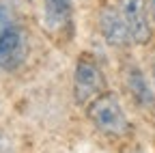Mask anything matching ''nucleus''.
Masks as SVG:
<instances>
[{"label": "nucleus", "instance_id": "6", "mask_svg": "<svg viewBox=\"0 0 155 153\" xmlns=\"http://www.w3.org/2000/svg\"><path fill=\"white\" fill-rule=\"evenodd\" d=\"M123 20L131 32V39L136 45H147L153 39V26H151V9L149 0H116Z\"/></svg>", "mask_w": 155, "mask_h": 153}, {"label": "nucleus", "instance_id": "10", "mask_svg": "<svg viewBox=\"0 0 155 153\" xmlns=\"http://www.w3.org/2000/svg\"><path fill=\"white\" fill-rule=\"evenodd\" d=\"M125 153H142V151H138V149H129V151H125Z\"/></svg>", "mask_w": 155, "mask_h": 153}, {"label": "nucleus", "instance_id": "9", "mask_svg": "<svg viewBox=\"0 0 155 153\" xmlns=\"http://www.w3.org/2000/svg\"><path fill=\"white\" fill-rule=\"evenodd\" d=\"M149 9H151V17L155 20V0H149Z\"/></svg>", "mask_w": 155, "mask_h": 153}, {"label": "nucleus", "instance_id": "7", "mask_svg": "<svg viewBox=\"0 0 155 153\" xmlns=\"http://www.w3.org/2000/svg\"><path fill=\"white\" fill-rule=\"evenodd\" d=\"M97 26H99V32L104 37L106 45L114 50H127L134 43L131 32L123 20L119 7H110V5L101 7L99 13H97Z\"/></svg>", "mask_w": 155, "mask_h": 153}, {"label": "nucleus", "instance_id": "2", "mask_svg": "<svg viewBox=\"0 0 155 153\" xmlns=\"http://www.w3.org/2000/svg\"><path fill=\"white\" fill-rule=\"evenodd\" d=\"M86 117L93 127L108 138H127L131 134V121L119 99L112 91H104L84 108Z\"/></svg>", "mask_w": 155, "mask_h": 153}, {"label": "nucleus", "instance_id": "3", "mask_svg": "<svg viewBox=\"0 0 155 153\" xmlns=\"http://www.w3.org/2000/svg\"><path fill=\"white\" fill-rule=\"evenodd\" d=\"M108 91L106 73L93 56L82 54L73 67V101L78 108H86L97 95Z\"/></svg>", "mask_w": 155, "mask_h": 153}, {"label": "nucleus", "instance_id": "8", "mask_svg": "<svg viewBox=\"0 0 155 153\" xmlns=\"http://www.w3.org/2000/svg\"><path fill=\"white\" fill-rule=\"evenodd\" d=\"M151 80H153V84H155V56L151 58Z\"/></svg>", "mask_w": 155, "mask_h": 153}, {"label": "nucleus", "instance_id": "4", "mask_svg": "<svg viewBox=\"0 0 155 153\" xmlns=\"http://www.w3.org/2000/svg\"><path fill=\"white\" fill-rule=\"evenodd\" d=\"M41 17L45 30L61 43H67L73 37L75 26L73 0H41Z\"/></svg>", "mask_w": 155, "mask_h": 153}, {"label": "nucleus", "instance_id": "11", "mask_svg": "<svg viewBox=\"0 0 155 153\" xmlns=\"http://www.w3.org/2000/svg\"><path fill=\"white\" fill-rule=\"evenodd\" d=\"M22 2H32V0H22Z\"/></svg>", "mask_w": 155, "mask_h": 153}, {"label": "nucleus", "instance_id": "5", "mask_svg": "<svg viewBox=\"0 0 155 153\" xmlns=\"http://www.w3.org/2000/svg\"><path fill=\"white\" fill-rule=\"evenodd\" d=\"M121 78H123L125 91L129 95V99L134 101V106L147 114H153L155 112V91L151 88V82L147 78V73L142 71V67L134 58H127L121 67Z\"/></svg>", "mask_w": 155, "mask_h": 153}, {"label": "nucleus", "instance_id": "1", "mask_svg": "<svg viewBox=\"0 0 155 153\" xmlns=\"http://www.w3.org/2000/svg\"><path fill=\"white\" fill-rule=\"evenodd\" d=\"M30 56V35L11 0H0V71H19Z\"/></svg>", "mask_w": 155, "mask_h": 153}]
</instances>
